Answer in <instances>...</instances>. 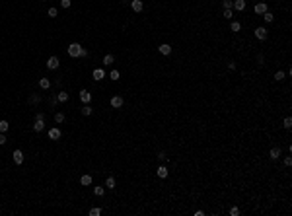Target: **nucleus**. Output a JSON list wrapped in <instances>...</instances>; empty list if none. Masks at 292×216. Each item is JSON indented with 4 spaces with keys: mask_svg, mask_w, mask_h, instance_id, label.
Masks as SVG:
<instances>
[{
    "mask_svg": "<svg viewBox=\"0 0 292 216\" xmlns=\"http://www.w3.org/2000/svg\"><path fill=\"white\" fill-rule=\"evenodd\" d=\"M222 6H224V8H232V6H234V0H222Z\"/></svg>",
    "mask_w": 292,
    "mask_h": 216,
    "instance_id": "35",
    "label": "nucleus"
},
{
    "mask_svg": "<svg viewBox=\"0 0 292 216\" xmlns=\"http://www.w3.org/2000/svg\"><path fill=\"white\" fill-rule=\"evenodd\" d=\"M57 101H61V103L62 101H68V93L66 92H58L57 93Z\"/></svg>",
    "mask_w": 292,
    "mask_h": 216,
    "instance_id": "20",
    "label": "nucleus"
},
{
    "mask_svg": "<svg viewBox=\"0 0 292 216\" xmlns=\"http://www.w3.org/2000/svg\"><path fill=\"white\" fill-rule=\"evenodd\" d=\"M80 185H84V187H88V185H92V175H82L80 177Z\"/></svg>",
    "mask_w": 292,
    "mask_h": 216,
    "instance_id": "18",
    "label": "nucleus"
},
{
    "mask_svg": "<svg viewBox=\"0 0 292 216\" xmlns=\"http://www.w3.org/2000/svg\"><path fill=\"white\" fill-rule=\"evenodd\" d=\"M245 6H247L245 0H234V6H232V8L236 10V12H244V10H245Z\"/></svg>",
    "mask_w": 292,
    "mask_h": 216,
    "instance_id": "10",
    "label": "nucleus"
},
{
    "mask_svg": "<svg viewBox=\"0 0 292 216\" xmlns=\"http://www.w3.org/2000/svg\"><path fill=\"white\" fill-rule=\"evenodd\" d=\"M281 156H282V150L279 146H273L271 150H269V158H271V160H279Z\"/></svg>",
    "mask_w": 292,
    "mask_h": 216,
    "instance_id": "7",
    "label": "nucleus"
},
{
    "mask_svg": "<svg viewBox=\"0 0 292 216\" xmlns=\"http://www.w3.org/2000/svg\"><path fill=\"white\" fill-rule=\"evenodd\" d=\"M45 119H35V123H33V131L35 133H41V131H45Z\"/></svg>",
    "mask_w": 292,
    "mask_h": 216,
    "instance_id": "8",
    "label": "nucleus"
},
{
    "mask_svg": "<svg viewBox=\"0 0 292 216\" xmlns=\"http://www.w3.org/2000/svg\"><path fill=\"white\" fill-rule=\"evenodd\" d=\"M92 76H94V80H96V82H99V80H103V78H105V70L103 68H94V74Z\"/></svg>",
    "mask_w": 292,
    "mask_h": 216,
    "instance_id": "11",
    "label": "nucleus"
},
{
    "mask_svg": "<svg viewBox=\"0 0 292 216\" xmlns=\"http://www.w3.org/2000/svg\"><path fill=\"white\" fill-rule=\"evenodd\" d=\"M282 127L286 128V131H290V128H292V119H290V117H284V121H282Z\"/></svg>",
    "mask_w": 292,
    "mask_h": 216,
    "instance_id": "26",
    "label": "nucleus"
},
{
    "mask_svg": "<svg viewBox=\"0 0 292 216\" xmlns=\"http://www.w3.org/2000/svg\"><path fill=\"white\" fill-rule=\"evenodd\" d=\"M101 62H103L105 66H109V64H113V62H115V56H113V55H105V56H103V61H101Z\"/></svg>",
    "mask_w": 292,
    "mask_h": 216,
    "instance_id": "22",
    "label": "nucleus"
},
{
    "mask_svg": "<svg viewBox=\"0 0 292 216\" xmlns=\"http://www.w3.org/2000/svg\"><path fill=\"white\" fill-rule=\"evenodd\" d=\"M55 123H64V113H61V111L55 113Z\"/></svg>",
    "mask_w": 292,
    "mask_h": 216,
    "instance_id": "28",
    "label": "nucleus"
},
{
    "mask_svg": "<svg viewBox=\"0 0 292 216\" xmlns=\"http://www.w3.org/2000/svg\"><path fill=\"white\" fill-rule=\"evenodd\" d=\"M66 51H68V55L72 56V59H78V56H82V53H84V47L80 45V43H70Z\"/></svg>",
    "mask_w": 292,
    "mask_h": 216,
    "instance_id": "1",
    "label": "nucleus"
},
{
    "mask_svg": "<svg viewBox=\"0 0 292 216\" xmlns=\"http://www.w3.org/2000/svg\"><path fill=\"white\" fill-rule=\"evenodd\" d=\"M47 134H49V138H51V140H58V138L62 136V133H61V128H58V127L49 128V133H47Z\"/></svg>",
    "mask_w": 292,
    "mask_h": 216,
    "instance_id": "6",
    "label": "nucleus"
},
{
    "mask_svg": "<svg viewBox=\"0 0 292 216\" xmlns=\"http://www.w3.org/2000/svg\"><path fill=\"white\" fill-rule=\"evenodd\" d=\"M230 31H234V33L242 31V24H240V21H236V20H234L232 24H230Z\"/></svg>",
    "mask_w": 292,
    "mask_h": 216,
    "instance_id": "17",
    "label": "nucleus"
},
{
    "mask_svg": "<svg viewBox=\"0 0 292 216\" xmlns=\"http://www.w3.org/2000/svg\"><path fill=\"white\" fill-rule=\"evenodd\" d=\"M12 158H14V162H16L18 165L24 162V152L21 150H14V154H12Z\"/></svg>",
    "mask_w": 292,
    "mask_h": 216,
    "instance_id": "14",
    "label": "nucleus"
},
{
    "mask_svg": "<svg viewBox=\"0 0 292 216\" xmlns=\"http://www.w3.org/2000/svg\"><path fill=\"white\" fill-rule=\"evenodd\" d=\"M39 101H41V97H39V96H31V97H29V103H33V105H37Z\"/></svg>",
    "mask_w": 292,
    "mask_h": 216,
    "instance_id": "34",
    "label": "nucleus"
},
{
    "mask_svg": "<svg viewBox=\"0 0 292 216\" xmlns=\"http://www.w3.org/2000/svg\"><path fill=\"white\" fill-rule=\"evenodd\" d=\"M6 142H8V138L4 136V133H0V144H6Z\"/></svg>",
    "mask_w": 292,
    "mask_h": 216,
    "instance_id": "39",
    "label": "nucleus"
},
{
    "mask_svg": "<svg viewBox=\"0 0 292 216\" xmlns=\"http://www.w3.org/2000/svg\"><path fill=\"white\" fill-rule=\"evenodd\" d=\"M35 119H45V113H43V111H39L37 115H35Z\"/></svg>",
    "mask_w": 292,
    "mask_h": 216,
    "instance_id": "41",
    "label": "nucleus"
},
{
    "mask_svg": "<svg viewBox=\"0 0 292 216\" xmlns=\"http://www.w3.org/2000/svg\"><path fill=\"white\" fill-rule=\"evenodd\" d=\"M92 113H94V109H92V107H90V105H88V103H86V105L82 107V115H86V117H90V115H92Z\"/></svg>",
    "mask_w": 292,
    "mask_h": 216,
    "instance_id": "25",
    "label": "nucleus"
},
{
    "mask_svg": "<svg viewBox=\"0 0 292 216\" xmlns=\"http://www.w3.org/2000/svg\"><path fill=\"white\" fill-rule=\"evenodd\" d=\"M103 193H105V187H94V195L96 197H103Z\"/></svg>",
    "mask_w": 292,
    "mask_h": 216,
    "instance_id": "24",
    "label": "nucleus"
},
{
    "mask_svg": "<svg viewBox=\"0 0 292 216\" xmlns=\"http://www.w3.org/2000/svg\"><path fill=\"white\" fill-rule=\"evenodd\" d=\"M90 216H99L101 214V208H98V206H94V208H90V212H88Z\"/></svg>",
    "mask_w": 292,
    "mask_h": 216,
    "instance_id": "30",
    "label": "nucleus"
},
{
    "mask_svg": "<svg viewBox=\"0 0 292 216\" xmlns=\"http://www.w3.org/2000/svg\"><path fill=\"white\" fill-rule=\"evenodd\" d=\"M70 4H72L70 0H61V6H62V8H70Z\"/></svg>",
    "mask_w": 292,
    "mask_h": 216,
    "instance_id": "37",
    "label": "nucleus"
},
{
    "mask_svg": "<svg viewBox=\"0 0 292 216\" xmlns=\"http://www.w3.org/2000/svg\"><path fill=\"white\" fill-rule=\"evenodd\" d=\"M156 175H158L160 179H166L167 175H170V169H167V168H166V165H160V168L156 169Z\"/></svg>",
    "mask_w": 292,
    "mask_h": 216,
    "instance_id": "12",
    "label": "nucleus"
},
{
    "mask_svg": "<svg viewBox=\"0 0 292 216\" xmlns=\"http://www.w3.org/2000/svg\"><path fill=\"white\" fill-rule=\"evenodd\" d=\"M284 76H286V74H284L282 70H279V72L275 74V80H276V82H282V80H284Z\"/></svg>",
    "mask_w": 292,
    "mask_h": 216,
    "instance_id": "32",
    "label": "nucleus"
},
{
    "mask_svg": "<svg viewBox=\"0 0 292 216\" xmlns=\"http://www.w3.org/2000/svg\"><path fill=\"white\" fill-rule=\"evenodd\" d=\"M109 105H111L113 109H119V107L125 105V99H123V96H113L111 99H109Z\"/></svg>",
    "mask_w": 292,
    "mask_h": 216,
    "instance_id": "3",
    "label": "nucleus"
},
{
    "mask_svg": "<svg viewBox=\"0 0 292 216\" xmlns=\"http://www.w3.org/2000/svg\"><path fill=\"white\" fill-rule=\"evenodd\" d=\"M228 214H230V216H240V208H238L236 205H234V206L230 208V210H228Z\"/></svg>",
    "mask_w": 292,
    "mask_h": 216,
    "instance_id": "31",
    "label": "nucleus"
},
{
    "mask_svg": "<svg viewBox=\"0 0 292 216\" xmlns=\"http://www.w3.org/2000/svg\"><path fill=\"white\" fill-rule=\"evenodd\" d=\"M253 33H255V37H257L259 41H265V39L269 37V29H267V27H263V25H261V27H255Z\"/></svg>",
    "mask_w": 292,
    "mask_h": 216,
    "instance_id": "2",
    "label": "nucleus"
},
{
    "mask_svg": "<svg viewBox=\"0 0 292 216\" xmlns=\"http://www.w3.org/2000/svg\"><path fill=\"white\" fill-rule=\"evenodd\" d=\"M10 128V123L8 121H0V133H6Z\"/></svg>",
    "mask_w": 292,
    "mask_h": 216,
    "instance_id": "29",
    "label": "nucleus"
},
{
    "mask_svg": "<svg viewBox=\"0 0 292 216\" xmlns=\"http://www.w3.org/2000/svg\"><path fill=\"white\" fill-rule=\"evenodd\" d=\"M49 105H51V107H57V97H51V99H49Z\"/></svg>",
    "mask_w": 292,
    "mask_h": 216,
    "instance_id": "40",
    "label": "nucleus"
},
{
    "mask_svg": "<svg viewBox=\"0 0 292 216\" xmlns=\"http://www.w3.org/2000/svg\"><path fill=\"white\" fill-rule=\"evenodd\" d=\"M47 16H49V18H57V16H58V10H57V8H49Z\"/></svg>",
    "mask_w": 292,
    "mask_h": 216,
    "instance_id": "33",
    "label": "nucleus"
},
{
    "mask_svg": "<svg viewBox=\"0 0 292 216\" xmlns=\"http://www.w3.org/2000/svg\"><path fill=\"white\" fill-rule=\"evenodd\" d=\"M130 8H133V12H136V14H140V12H142V8H144L142 0H130Z\"/></svg>",
    "mask_w": 292,
    "mask_h": 216,
    "instance_id": "9",
    "label": "nucleus"
},
{
    "mask_svg": "<svg viewBox=\"0 0 292 216\" xmlns=\"http://www.w3.org/2000/svg\"><path fill=\"white\" fill-rule=\"evenodd\" d=\"M158 51L167 56V55H171V45H170V43H162V45L158 47Z\"/></svg>",
    "mask_w": 292,
    "mask_h": 216,
    "instance_id": "13",
    "label": "nucleus"
},
{
    "mask_svg": "<svg viewBox=\"0 0 292 216\" xmlns=\"http://www.w3.org/2000/svg\"><path fill=\"white\" fill-rule=\"evenodd\" d=\"M80 99H82L84 103H90L92 101V93L88 92V90H82V92H80Z\"/></svg>",
    "mask_w": 292,
    "mask_h": 216,
    "instance_id": "15",
    "label": "nucleus"
},
{
    "mask_svg": "<svg viewBox=\"0 0 292 216\" xmlns=\"http://www.w3.org/2000/svg\"><path fill=\"white\" fill-rule=\"evenodd\" d=\"M267 10H269V6H267V2H257V4L253 6V12L257 14V16H263V14H265Z\"/></svg>",
    "mask_w": 292,
    "mask_h": 216,
    "instance_id": "5",
    "label": "nucleus"
},
{
    "mask_svg": "<svg viewBox=\"0 0 292 216\" xmlns=\"http://www.w3.org/2000/svg\"><path fill=\"white\" fill-rule=\"evenodd\" d=\"M158 160H160V162H167V154H166V152H160V154H158Z\"/></svg>",
    "mask_w": 292,
    "mask_h": 216,
    "instance_id": "36",
    "label": "nucleus"
},
{
    "mask_svg": "<svg viewBox=\"0 0 292 216\" xmlns=\"http://www.w3.org/2000/svg\"><path fill=\"white\" fill-rule=\"evenodd\" d=\"M115 185H117L115 177H113V175H109V177L105 179V187H107V189H115Z\"/></svg>",
    "mask_w": 292,
    "mask_h": 216,
    "instance_id": "16",
    "label": "nucleus"
},
{
    "mask_svg": "<svg viewBox=\"0 0 292 216\" xmlns=\"http://www.w3.org/2000/svg\"><path fill=\"white\" fill-rule=\"evenodd\" d=\"M222 18H224V20H232V18H234V12H232V8H224V12H222Z\"/></svg>",
    "mask_w": 292,
    "mask_h": 216,
    "instance_id": "23",
    "label": "nucleus"
},
{
    "mask_svg": "<svg viewBox=\"0 0 292 216\" xmlns=\"http://www.w3.org/2000/svg\"><path fill=\"white\" fill-rule=\"evenodd\" d=\"M109 78H111L113 82H117V80H119V78H121V74H119V70H111V72H109Z\"/></svg>",
    "mask_w": 292,
    "mask_h": 216,
    "instance_id": "27",
    "label": "nucleus"
},
{
    "mask_svg": "<svg viewBox=\"0 0 292 216\" xmlns=\"http://www.w3.org/2000/svg\"><path fill=\"white\" fill-rule=\"evenodd\" d=\"M284 165H286V168H290V165H292V158H290V156L284 158Z\"/></svg>",
    "mask_w": 292,
    "mask_h": 216,
    "instance_id": "38",
    "label": "nucleus"
},
{
    "mask_svg": "<svg viewBox=\"0 0 292 216\" xmlns=\"http://www.w3.org/2000/svg\"><path fill=\"white\" fill-rule=\"evenodd\" d=\"M39 86H41L43 90H49V88H51V80H49V78H41V80H39Z\"/></svg>",
    "mask_w": 292,
    "mask_h": 216,
    "instance_id": "21",
    "label": "nucleus"
},
{
    "mask_svg": "<svg viewBox=\"0 0 292 216\" xmlns=\"http://www.w3.org/2000/svg\"><path fill=\"white\" fill-rule=\"evenodd\" d=\"M58 66H61L58 56H49V59H47V68H49V70H57Z\"/></svg>",
    "mask_w": 292,
    "mask_h": 216,
    "instance_id": "4",
    "label": "nucleus"
},
{
    "mask_svg": "<svg viewBox=\"0 0 292 216\" xmlns=\"http://www.w3.org/2000/svg\"><path fill=\"white\" fill-rule=\"evenodd\" d=\"M263 20H265V21H267V24H271V21H275V14H273V12H269V10H267L265 14H263Z\"/></svg>",
    "mask_w": 292,
    "mask_h": 216,
    "instance_id": "19",
    "label": "nucleus"
}]
</instances>
